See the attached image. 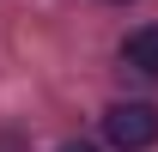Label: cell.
Wrapping results in <instances>:
<instances>
[{
    "mask_svg": "<svg viewBox=\"0 0 158 152\" xmlns=\"http://www.w3.org/2000/svg\"><path fill=\"white\" fill-rule=\"evenodd\" d=\"M122 61H128L134 73L158 79V24H140V31H128V37H122Z\"/></svg>",
    "mask_w": 158,
    "mask_h": 152,
    "instance_id": "7a4b0ae2",
    "label": "cell"
},
{
    "mask_svg": "<svg viewBox=\"0 0 158 152\" xmlns=\"http://www.w3.org/2000/svg\"><path fill=\"white\" fill-rule=\"evenodd\" d=\"M61 152H98V146H85V140H67V146H61Z\"/></svg>",
    "mask_w": 158,
    "mask_h": 152,
    "instance_id": "3957f363",
    "label": "cell"
},
{
    "mask_svg": "<svg viewBox=\"0 0 158 152\" xmlns=\"http://www.w3.org/2000/svg\"><path fill=\"white\" fill-rule=\"evenodd\" d=\"M103 140L116 152H146V146H158V110L152 103H110L103 110Z\"/></svg>",
    "mask_w": 158,
    "mask_h": 152,
    "instance_id": "6da1fadb",
    "label": "cell"
}]
</instances>
